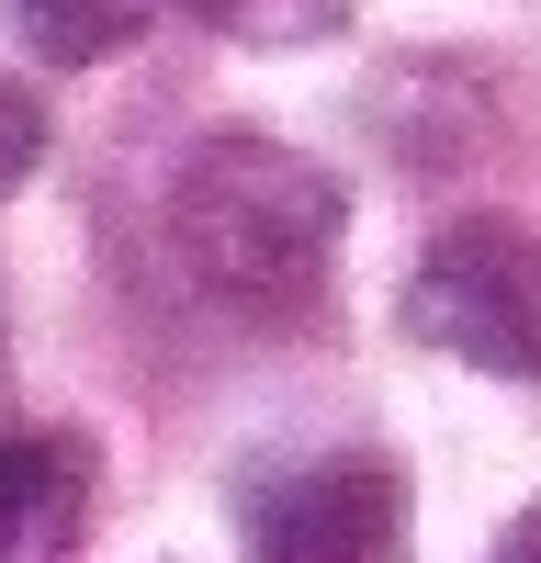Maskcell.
<instances>
[{
    "instance_id": "obj_1",
    "label": "cell",
    "mask_w": 541,
    "mask_h": 563,
    "mask_svg": "<svg viewBox=\"0 0 541 563\" xmlns=\"http://www.w3.org/2000/svg\"><path fill=\"white\" fill-rule=\"evenodd\" d=\"M350 238V180L283 135H203L169 169V260L192 305L238 327H294L316 316Z\"/></svg>"
},
{
    "instance_id": "obj_2",
    "label": "cell",
    "mask_w": 541,
    "mask_h": 563,
    "mask_svg": "<svg viewBox=\"0 0 541 563\" xmlns=\"http://www.w3.org/2000/svg\"><path fill=\"white\" fill-rule=\"evenodd\" d=\"M406 327L463 372L541 384V225H508V214L440 225L418 249V282H406Z\"/></svg>"
},
{
    "instance_id": "obj_3",
    "label": "cell",
    "mask_w": 541,
    "mask_h": 563,
    "mask_svg": "<svg viewBox=\"0 0 541 563\" xmlns=\"http://www.w3.org/2000/svg\"><path fill=\"white\" fill-rule=\"evenodd\" d=\"M249 563H406V474L373 451H305L238 485Z\"/></svg>"
},
{
    "instance_id": "obj_4",
    "label": "cell",
    "mask_w": 541,
    "mask_h": 563,
    "mask_svg": "<svg viewBox=\"0 0 541 563\" xmlns=\"http://www.w3.org/2000/svg\"><path fill=\"white\" fill-rule=\"evenodd\" d=\"M90 519V440L12 429L0 440V563H68Z\"/></svg>"
},
{
    "instance_id": "obj_5",
    "label": "cell",
    "mask_w": 541,
    "mask_h": 563,
    "mask_svg": "<svg viewBox=\"0 0 541 563\" xmlns=\"http://www.w3.org/2000/svg\"><path fill=\"white\" fill-rule=\"evenodd\" d=\"M158 23V0H12V34L45 68H102Z\"/></svg>"
},
{
    "instance_id": "obj_6",
    "label": "cell",
    "mask_w": 541,
    "mask_h": 563,
    "mask_svg": "<svg viewBox=\"0 0 541 563\" xmlns=\"http://www.w3.org/2000/svg\"><path fill=\"white\" fill-rule=\"evenodd\" d=\"M180 12H203L214 34H238V45H316V34L350 23V0H180Z\"/></svg>"
},
{
    "instance_id": "obj_7",
    "label": "cell",
    "mask_w": 541,
    "mask_h": 563,
    "mask_svg": "<svg viewBox=\"0 0 541 563\" xmlns=\"http://www.w3.org/2000/svg\"><path fill=\"white\" fill-rule=\"evenodd\" d=\"M34 158H45V113H34V90L0 68V192H23Z\"/></svg>"
},
{
    "instance_id": "obj_8",
    "label": "cell",
    "mask_w": 541,
    "mask_h": 563,
    "mask_svg": "<svg viewBox=\"0 0 541 563\" xmlns=\"http://www.w3.org/2000/svg\"><path fill=\"white\" fill-rule=\"evenodd\" d=\"M496 563H541V507H519L508 541H496Z\"/></svg>"
}]
</instances>
